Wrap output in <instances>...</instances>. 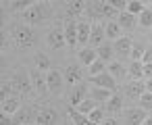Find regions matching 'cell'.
Instances as JSON below:
<instances>
[{"label":"cell","mask_w":152,"mask_h":125,"mask_svg":"<svg viewBox=\"0 0 152 125\" xmlns=\"http://www.w3.org/2000/svg\"><path fill=\"white\" fill-rule=\"evenodd\" d=\"M9 38L15 44V48H19V50H29V48H34L38 44L36 31L25 23H13L11 31H9Z\"/></svg>","instance_id":"cell-1"},{"label":"cell","mask_w":152,"mask_h":125,"mask_svg":"<svg viewBox=\"0 0 152 125\" xmlns=\"http://www.w3.org/2000/svg\"><path fill=\"white\" fill-rule=\"evenodd\" d=\"M9 81H11V86H13V92H15L17 96H21V98H27V96H31V94H34L31 77H29V71H27L25 67H19V69H15Z\"/></svg>","instance_id":"cell-2"},{"label":"cell","mask_w":152,"mask_h":125,"mask_svg":"<svg viewBox=\"0 0 152 125\" xmlns=\"http://www.w3.org/2000/svg\"><path fill=\"white\" fill-rule=\"evenodd\" d=\"M21 17H23L25 25H29V27L31 25H42L50 17V7H48V2H34L25 13H21Z\"/></svg>","instance_id":"cell-3"},{"label":"cell","mask_w":152,"mask_h":125,"mask_svg":"<svg viewBox=\"0 0 152 125\" xmlns=\"http://www.w3.org/2000/svg\"><path fill=\"white\" fill-rule=\"evenodd\" d=\"M38 104H23L15 115H13V121L17 125H34L36 123V117H38Z\"/></svg>","instance_id":"cell-4"},{"label":"cell","mask_w":152,"mask_h":125,"mask_svg":"<svg viewBox=\"0 0 152 125\" xmlns=\"http://www.w3.org/2000/svg\"><path fill=\"white\" fill-rule=\"evenodd\" d=\"M63 77H65V83H69V88L77 86V83H83V67L79 63H69L65 69H63Z\"/></svg>","instance_id":"cell-5"},{"label":"cell","mask_w":152,"mask_h":125,"mask_svg":"<svg viewBox=\"0 0 152 125\" xmlns=\"http://www.w3.org/2000/svg\"><path fill=\"white\" fill-rule=\"evenodd\" d=\"M46 44H48V48H52V50H63V48L67 46V40H65V27H61V25L50 27L48 34H46Z\"/></svg>","instance_id":"cell-6"},{"label":"cell","mask_w":152,"mask_h":125,"mask_svg":"<svg viewBox=\"0 0 152 125\" xmlns=\"http://www.w3.org/2000/svg\"><path fill=\"white\" fill-rule=\"evenodd\" d=\"M88 96H90V86H88V81H86V83H77V86L69 88L67 102H69L71 106H79V104H81Z\"/></svg>","instance_id":"cell-7"},{"label":"cell","mask_w":152,"mask_h":125,"mask_svg":"<svg viewBox=\"0 0 152 125\" xmlns=\"http://www.w3.org/2000/svg\"><path fill=\"white\" fill-rule=\"evenodd\" d=\"M58 121H61V115L54 106H40L38 108V117H36L38 125H58Z\"/></svg>","instance_id":"cell-8"},{"label":"cell","mask_w":152,"mask_h":125,"mask_svg":"<svg viewBox=\"0 0 152 125\" xmlns=\"http://www.w3.org/2000/svg\"><path fill=\"white\" fill-rule=\"evenodd\" d=\"M46 86H48V92L58 96L65 88V77H63V71H56V69H50L46 73Z\"/></svg>","instance_id":"cell-9"},{"label":"cell","mask_w":152,"mask_h":125,"mask_svg":"<svg viewBox=\"0 0 152 125\" xmlns=\"http://www.w3.org/2000/svg\"><path fill=\"white\" fill-rule=\"evenodd\" d=\"M90 83H92L94 88H104V90H110L113 94H117V81H115V77H113L108 71L96 75V77H90Z\"/></svg>","instance_id":"cell-10"},{"label":"cell","mask_w":152,"mask_h":125,"mask_svg":"<svg viewBox=\"0 0 152 125\" xmlns=\"http://www.w3.org/2000/svg\"><path fill=\"white\" fill-rule=\"evenodd\" d=\"M29 77H31L34 92H36L38 96H46V94H50V92H48V86H46V73L34 69V71H29Z\"/></svg>","instance_id":"cell-11"},{"label":"cell","mask_w":152,"mask_h":125,"mask_svg":"<svg viewBox=\"0 0 152 125\" xmlns=\"http://www.w3.org/2000/svg\"><path fill=\"white\" fill-rule=\"evenodd\" d=\"M146 110L144 108H140V106H131V108H125V113H123V119H125V123L127 125H142L144 121H146Z\"/></svg>","instance_id":"cell-12"},{"label":"cell","mask_w":152,"mask_h":125,"mask_svg":"<svg viewBox=\"0 0 152 125\" xmlns=\"http://www.w3.org/2000/svg\"><path fill=\"white\" fill-rule=\"evenodd\" d=\"M125 96L129 98V100H140L142 98V94L146 92V83L140 79V81H131V83H127L125 88Z\"/></svg>","instance_id":"cell-13"},{"label":"cell","mask_w":152,"mask_h":125,"mask_svg":"<svg viewBox=\"0 0 152 125\" xmlns=\"http://www.w3.org/2000/svg\"><path fill=\"white\" fill-rule=\"evenodd\" d=\"M115 52L119 54V58H125V56H131V48H133V42L125 36H121L119 40H115Z\"/></svg>","instance_id":"cell-14"},{"label":"cell","mask_w":152,"mask_h":125,"mask_svg":"<svg viewBox=\"0 0 152 125\" xmlns=\"http://www.w3.org/2000/svg\"><path fill=\"white\" fill-rule=\"evenodd\" d=\"M23 106V102H21V96H17V94H13L11 98H7L2 104H0V110H2V113H7V115H15L19 108Z\"/></svg>","instance_id":"cell-15"},{"label":"cell","mask_w":152,"mask_h":125,"mask_svg":"<svg viewBox=\"0 0 152 125\" xmlns=\"http://www.w3.org/2000/svg\"><path fill=\"white\" fill-rule=\"evenodd\" d=\"M65 40H67V46L69 48H75L77 46V21L75 19H69L67 25H65Z\"/></svg>","instance_id":"cell-16"},{"label":"cell","mask_w":152,"mask_h":125,"mask_svg":"<svg viewBox=\"0 0 152 125\" xmlns=\"http://www.w3.org/2000/svg\"><path fill=\"white\" fill-rule=\"evenodd\" d=\"M104 38H106V34H104V27L100 25V23H94L92 25V34H90V46L92 48H98V46H102L104 44Z\"/></svg>","instance_id":"cell-17"},{"label":"cell","mask_w":152,"mask_h":125,"mask_svg":"<svg viewBox=\"0 0 152 125\" xmlns=\"http://www.w3.org/2000/svg\"><path fill=\"white\" fill-rule=\"evenodd\" d=\"M77 58H79V65H81V67H90V65L98 58V52H96V48L86 46V48H81V50L77 52Z\"/></svg>","instance_id":"cell-18"},{"label":"cell","mask_w":152,"mask_h":125,"mask_svg":"<svg viewBox=\"0 0 152 125\" xmlns=\"http://www.w3.org/2000/svg\"><path fill=\"white\" fill-rule=\"evenodd\" d=\"M31 61H34L36 69H38V71H42V73H44V71L48 73V71L52 69V61H50V56H48V54H44L42 50L34 52V58H31Z\"/></svg>","instance_id":"cell-19"},{"label":"cell","mask_w":152,"mask_h":125,"mask_svg":"<svg viewBox=\"0 0 152 125\" xmlns=\"http://www.w3.org/2000/svg\"><path fill=\"white\" fill-rule=\"evenodd\" d=\"M106 71L115 77V81H123V79L127 77V67H125L121 61H113V63H108V65H106Z\"/></svg>","instance_id":"cell-20"},{"label":"cell","mask_w":152,"mask_h":125,"mask_svg":"<svg viewBox=\"0 0 152 125\" xmlns=\"http://www.w3.org/2000/svg\"><path fill=\"white\" fill-rule=\"evenodd\" d=\"M90 34H92V25L88 21H77V44L86 48V42H90Z\"/></svg>","instance_id":"cell-21"},{"label":"cell","mask_w":152,"mask_h":125,"mask_svg":"<svg viewBox=\"0 0 152 125\" xmlns=\"http://www.w3.org/2000/svg\"><path fill=\"white\" fill-rule=\"evenodd\" d=\"M127 77L131 81H140L144 77V63L142 61H131V65L127 67Z\"/></svg>","instance_id":"cell-22"},{"label":"cell","mask_w":152,"mask_h":125,"mask_svg":"<svg viewBox=\"0 0 152 125\" xmlns=\"http://www.w3.org/2000/svg\"><path fill=\"white\" fill-rule=\"evenodd\" d=\"M86 9H88V2H83V0H73V2L67 4V17H69V19L79 17Z\"/></svg>","instance_id":"cell-23"},{"label":"cell","mask_w":152,"mask_h":125,"mask_svg":"<svg viewBox=\"0 0 152 125\" xmlns=\"http://www.w3.org/2000/svg\"><path fill=\"white\" fill-rule=\"evenodd\" d=\"M110 96H113L110 90H104V88H90V98H92L94 102H98V104H100V102L106 104Z\"/></svg>","instance_id":"cell-24"},{"label":"cell","mask_w":152,"mask_h":125,"mask_svg":"<svg viewBox=\"0 0 152 125\" xmlns=\"http://www.w3.org/2000/svg\"><path fill=\"white\" fill-rule=\"evenodd\" d=\"M121 108H123V98H121L119 94H113V96L108 98V102H106L104 110H106V113H110V115H117V113H121Z\"/></svg>","instance_id":"cell-25"},{"label":"cell","mask_w":152,"mask_h":125,"mask_svg":"<svg viewBox=\"0 0 152 125\" xmlns=\"http://www.w3.org/2000/svg\"><path fill=\"white\" fill-rule=\"evenodd\" d=\"M31 4H34V0H11V2H7V9L11 13H25Z\"/></svg>","instance_id":"cell-26"},{"label":"cell","mask_w":152,"mask_h":125,"mask_svg":"<svg viewBox=\"0 0 152 125\" xmlns=\"http://www.w3.org/2000/svg\"><path fill=\"white\" fill-rule=\"evenodd\" d=\"M98 58L102 61V63H113V54H115V48H113V44H108V42H104L102 46H98Z\"/></svg>","instance_id":"cell-27"},{"label":"cell","mask_w":152,"mask_h":125,"mask_svg":"<svg viewBox=\"0 0 152 125\" xmlns=\"http://www.w3.org/2000/svg\"><path fill=\"white\" fill-rule=\"evenodd\" d=\"M117 23H119V27H121V29H133L137 21H135V17H133V15H129L127 11H123V13H119Z\"/></svg>","instance_id":"cell-28"},{"label":"cell","mask_w":152,"mask_h":125,"mask_svg":"<svg viewBox=\"0 0 152 125\" xmlns=\"http://www.w3.org/2000/svg\"><path fill=\"white\" fill-rule=\"evenodd\" d=\"M67 115H69V121H71L73 125H92V123H90V119H88L86 115L77 113V108H73V106H69Z\"/></svg>","instance_id":"cell-29"},{"label":"cell","mask_w":152,"mask_h":125,"mask_svg":"<svg viewBox=\"0 0 152 125\" xmlns=\"http://www.w3.org/2000/svg\"><path fill=\"white\" fill-rule=\"evenodd\" d=\"M104 34H106V38H110V40H119V38H121V27H119V23H117V21H108V23L104 25Z\"/></svg>","instance_id":"cell-30"},{"label":"cell","mask_w":152,"mask_h":125,"mask_svg":"<svg viewBox=\"0 0 152 125\" xmlns=\"http://www.w3.org/2000/svg\"><path fill=\"white\" fill-rule=\"evenodd\" d=\"M104 113H106V110H104V106H100V104H98V106H96V108L88 115L90 123H92V125H100V123L106 119V117H104Z\"/></svg>","instance_id":"cell-31"},{"label":"cell","mask_w":152,"mask_h":125,"mask_svg":"<svg viewBox=\"0 0 152 125\" xmlns=\"http://www.w3.org/2000/svg\"><path fill=\"white\" fill-rule=\"evenodd\" d=\"M106 71V63H102L100 58H96L90 67H88V75L90 77H96V75H100V73H104Z\"/></svg>","instance_id":"cell-32"},{"label":"cell","mask_w":152,"mask_h":125,"mask_svg":"<svg viewBox=\"0 0 152 125\" xmlns=\"http://www.w3.org/2000/svg\"><path fill=\"white\" fill-rule=\"evenodd\" d=\"M96 106H98V102H94L92 98H86L79 106H73V108H77V113H81V115H86V117H88V115H90Z\"/></svg>","instance_id":"cell-33"},{"label":"cell","mask_w":152,"mask_h":125,"mask_svg":"<svg viewBox=\"0 0 152 125\" xmlns=\"http://www.w3.org/2000/svg\"><path fill=\"white\" fill-rule=\"evenodd\" d=\"M144 9H146V7H144V2H140V0H129L125 11H127L129 15H133V17H140Z\"/></svg>","instance_id":"cell-34"},{"label":"cell","mask_w":152,"mask_h":125,"mask_svg":"<svg viewBox=\"0 0 152 125\" xmlns=\"http://www.w3.org/2000/svg\"><path fill=\"white\" fill-rule=\"evenodd\" d=\"M137 23L142 25V27H152V9H144L142 11V15L137 17Z\"/></svg>","instance_id":"cell-35"},{"label":"cell","mask_w":152,"mask_h":125,"mask_svg":"<svg viewBox=\"0 0 152 125\" xmlns=\"http://www.w3.org/2000/svg\"><path fill=\"white\" fill-rule=\"evenodd\" d=\"M137 102H140V108H144L146 113H148V110H152V94H150V92H144V94H142V98H140Z\"/></svg>","instance_id":"cell-36"},{"label":"cell","mask_w":152,"mask_h":125,"mask_svg":"<svg viewBox=\"0 0 152 125\" xmlns=\"http://www.w3.org/2000/svg\"><path fill=\"white\" fill-rule=\"evenodd\" d=\"M144 52H146V48H144L142 44H133V48H131V58H133V61H142Z\"/></svg>","instance_id":"cell-37"},{"label":"cell","mask_w":152,"mask_h":125,"mask_svg":"<svg viewBox=\"0 0 152 125\" xmlns=\"http://www.w3.org/2000/svg\"><path fill=\"white\" fill-rule=\"evenodd\" d=\"M106 2H108L115 11H119V13H123V11L127 9V0H106Z\"/></svg>","instance_id":"cell-38"},{"label":"cell","mask_w":152,"mask_h":125,"mask_svg":"<svg viewBox=\"0 0 152 125\" xmlns=\"http://www.w3.org/2000/svg\"><path fill=\"white\" fill-rule=\"evenodd\" d=\"M9 40H11V38H9V34H7L4 29H0V52H2V50L9 46Z\"/></svg>","instance_id":"cell-39"},{"label":"cell","mask_w":152,"mask_h":125,"mask_svg":"<svg viewBox=\"0 0 152 125\" xmlns=\"http://www.w3.org/2000/svg\"><path fill=\"white\" fill-rule=\"evenodd\" d=\"M0 125H17V123L13 121V117H11V115H7V113L0 110Z\"/></svg>","instance_id":"cell-40"},{"label":"cell","mask_w":152,"mask_h":125,"mask_svg":"<svg viewBox=\"0 0 152 125\" xmlns=\"http://www.w3.org/2000/svg\"><path fill=\"white\" fill-rule=\"evenodd\" d=\"M142 63L144 65H152V48H146V52L142 56Z\"/></svg>","instance_id":"cell-41"},{"label":"cell","mask_w":152,"mask_h":125,"mask_svg":"<svg viewBox=\"0 0 152 125\" xmlns=\"http://www.w3.org/2000/svg\"><path fill=\"white\" fill-rule=\"evenodd\" d=\"M144 77L152 79V65H144Z\"/></svg>","instance_id":"cell-42"},{"label":"cell","mask_w":152,"mask_h":125,"mask_svg":"<svg viewBox=\"0 0 152 125\" xmlns=\"http://www.w3.org/2000/svg\"><path fill=\"white\" fill-rule=\"evenodd\" d=\"M100 125H119V121H117L115 117H106V119H104Z\"/></svg>","instance_id":"cell-43"},{"label":"cell","mask_w":152,"mask_h":125,"mask_svg":"<svg viewBox=\"0 0 152 125\" xmlns=\"http://www.w3.org/2000/svg\"><path fill=\"white\" fill-rule=\"evenodd\" d=\"M4 69H7V56L0 52V71H4Z\"/></svg>","instance_id":"cell-44"},{"label":"cell","mask_w":152,"mask_h":125,"mask_svg":"<svg viewBox=\"0 0 152 125\" xmlns=\"http://www.w3.org/2000/svg\"><path fill=\"white\" fill-rule=\"evenodd\" d=\"M144 83H146V92H150V94H152V79H146Z\"/></svg>","instance_id":"cell-45"},{"label":"cell","mask_w":152,"mask_h":125,"mask_svg":"<svg viewBox=\"0 0 152 125\" xmlns=\"http://www.w3.org/2000/svg\"><path fill=\"white\" fill-rule=\"evenodd\" d=\"M7 81H9V79H2V77H0V92H2V88L7 86Z\"/></svg>","instance_id":"cell-46"},{"label":"cell","mask_w":152,"mask_h":125,"mask_svg":"<svg viewBox=\"0 0 152 125\" xmlns=\"http://www.w3.org/2000/svg\"><path fill=\"white\" fill-rule=\"evenodd\" d=\"M142 125H152V117H146V121H144Z\"/></svg>","instance_id":"cell-47"},{"label":"cell","mask_w":152,"mask_h":125,"mask_svg":"<svg viewBox=\"0 0 152 125\" xmlns=\"http://www.w3.org/2000/svg\"><path fill=\"white\" fill-rule=\"evenodd\" d=\"M61 125H73V123H71V121H69V119H67V121H63V123H61Z\"/></svg>","instance_id":"cell-48"},{"label":"cell","mask_w":152,"mask_h":125,"mask_svg":"<svg viewBox=\"0 0 152 125\" xmlns=\"http://www.w3.org/2000/svg\"><path fill=\"white\" fill-rule=\"evenodd\" d=\"M34 125H38V123H34Z\"/></svg>","instance_id":"cell-49"},{"label":"cell","mask_w":152,"mask_h":125,"mask_svg":"<svg viewBox=\"0 0 152 125\" xmlns=\"http://www.w3.org/2000/svg\"><path fill=\"white\" fill-rule=\"evenodd\" d=\"M150 4H152V2H150Z\"/></svg>","instance_id":"cell-50"}]
</instances>
